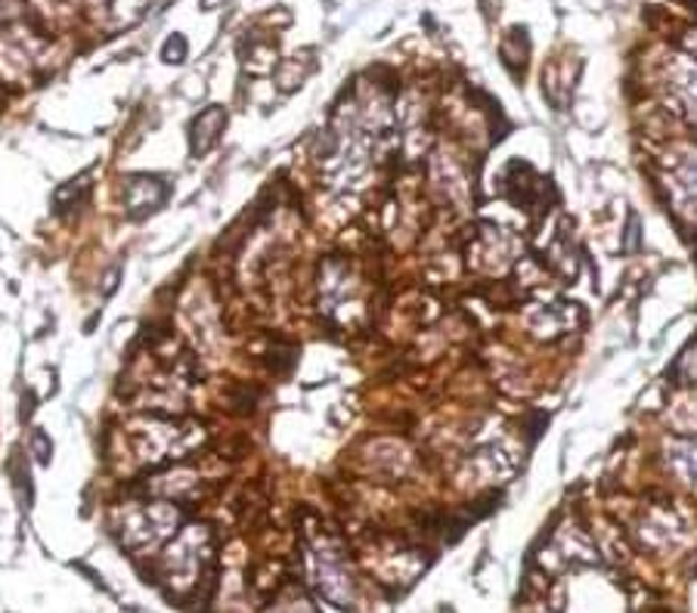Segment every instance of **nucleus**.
Segmentation results:
<instances>
[{
    "mask_svg": "<svg viewBox=\"0 0 697 613\" xmlns=\"http://www.w3.org/2000/svg\"><path fill=\"white\" fill-rule=\"evenodd\" d=\"M177 508L171 502H143V506L115 508L112 514V530L130 552H140L147 545H155L165 540L167 533L177 527Z\"/></svg>",
    "mask_w": 697,
    "mask_h": 613,
    "instance_id": "f257e3e1",
    "label": "nucleus"
},
{
    "mask_svg": "<svg viewBox=\"0 0 697 613\" xmlns=\"http://www.w3.org/2000/svg\"><path fill=\"white\" fill-rule=\"evenodd\" d=\"M167 199V186L159 177H149V174H133L121 186V201H125V211H128L133 220L159 211Z\"/></svg>",
    "mask_w": 697,
    "mask_h": 613,
    "instance_id": "f03ea898",
    "label": "nucleus"
},
{
    "mask_svg": "<svg viewBox=\"0 0 697 613\" xmlns=\"http://www.w3.org/2000/svg\"><path fill=\"white\" fill-rule=\"evenodd\" d=\"M223 127H226V112L221 106H208L193 122L189 127V146H193V155H205L208 149H214V143L221 140Z\"/></svg>",
    "mask_w": 697,
    "mask_h": 613,
    "instance_id": "7ed1b4c3",
    "label": "nucleus"
},
{
    "mask_svg": "<svg viewBox=\"0 0 697 613\" xmlns=\"http://www.w3.org/2000/svg\"><path fill=\"white\" fill-rule=\"evenodd\" d=\"M162 59H165L167 66H181L186 59V41L181 35L167 37V44L162 47Z\"/></svg>",
    "mask_w": 697,
    "mask_h": 613,
    "instance_id": "20e7f679",
    "label": "nucleus"
},
{
    "mask_svg": "<svg viewBox=\"0 0 697 613\" xmlns=\"http://www.w3.org/2000/svg\"><path fill=\"white\" fill-rule=\"evenodd\" d=\"M32 452H35V459L40 465H47L50 462V455H54V443H50V437L44 431H35L32 433Z\"/></svg>",
    "mask_w": 697,
    "mask_h": 613,
    "instance_id": "39448f33",
    "label": "nucleus"
},
{
    "mask_svg": "<svg viewBox=\"0 0 697 613\" xmlns=\"http://www.w3.org/2000/svg\"><path fill=\"white\" fill-rule=\"evenodd\" d=\"M118 267H115V270L109 273V276H106V294H112V291H115V286H118V282H115V279H118Z\"/></svg>",
    "mask_w": 697,
    "mask_h": 613,
    "instance_id": "423d86ee",
    "label": "nucleus"
},
{
    "mask_svg": "<svg viewBox=\"0 0 697 613\" xmlns=\"http://www.w3.org/2000/svg\"><path fill=\"white\" fill-rule=\"evenodd\" d=\"M214 3H218V0H202V7H205V10H211V7H214Z\"/></svg>",
    "mask_w": 697,
    "mask_h": 613,
    "instance_id": "0eeeda50",
    "label": "nucleus"
}]
</instances>
